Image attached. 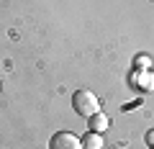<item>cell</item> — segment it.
<instances>
[{"mask_svg":"<svg viewBox=\"0 0 154 149\" xmlns=\"http://www.w3.org/2000/svg\"><path fill=\"white\" fill-rule=\"evenodd\" d=\"M72 108H75L80 116L90 118L93 113H98V110H100L98 95L90 93V90H75V95H72Z\"/></svg>","mask_w":154,"mask_h":149,"instance_id":"6da1fadb","label":"cell"},{"mask_svg":"<svg viewBox=\"0 0 154 149\" xmlns=\"http://www.w3.org/2000/svg\"><path fill=\"white\" fill-rule=\"evenodd\" d=\"M49 149H82V141L72 131H57L49 139Z\"/></svg>","mask_w":154,"mask_h":149,"instance_id":"7a4b0ae2","label":"cell"},{"mask_svg":"<svg viewBox=\"0 0 154 149\" xmlns=\"http://www.w3.org/2000/svg\"><path fill=\"white\" fill-rule=\"evenodd\" d=\"M131 88L136 90H144V93H152L154 90V72L152 70H134L131 77H128Z\"/></svg>","mask_w":154,"mask_h":149,"instance_id":"3957f363","label":"cell"},{"mask_svg":"<svg viewBox=\"0 0 154 149\" xmlns=\"http://www.w3.org/2000/svg\"><path fill=\"white\" fill-rule=\"evenodd\" d=\"M88 129L90 131H95V134H103V131H108L110 129V116H105V113H93V116L88 118Z\"/></svg>","mask_w":154,"mask_h":149,"instance_id":"277c9868","label":"cell"},{"mask_svg":"<svg viewBox=\"0 0 154 149\" xmlns=\"http://www.w3.org/2000/svg\"><path fill=\"white\" fill-rule=\"evenodd\" d=\"M80 141H82V149H103V136L95 131H88Z\"/></svg>","mask_w":154,"mask_h":149,"instance_id":"5b68a950","label":"cell"},{"mask_svg":"<svg viewBox=\"0 0 154 149\" xmlns=\"http://www.w3.org/2000/svg\"><path fill=\"white\" fill-rule=\"evenodd\" d=\"M134 67H136V70H152V59L144 57V54H139L136 59H134Z\"/></svg>","mask_w":154,"mask_h":149,"instance_id":"8992f818","label":"cell"},{"mask_svg":"<svg viewBox=\"0 0 154 149\" xmlns=\"http://www.w3.org/2000/svg\"><path fill=\"white\" fill-rule=\"evenodd\" d=\"M144 139H146L149 147H154V129H152V131H146V136H144Z\"/></svg>","mask_w":154,"mask_h":149,"instance_id":"52a82bcc","label":"cell"},{"mask_svg":"<svg viewBox=\"0 0 154 149\" xmlns=\"http://www.w3.org/2000/svg\"><path fill=\"white\" fill-rule=\"evenodd\" d=\"M149 149H154V147H149Z\"/></svg>","mask_w":154,"mask_h":149,"instance_id":"ba28073f","label":"cell"}]
</instances>
